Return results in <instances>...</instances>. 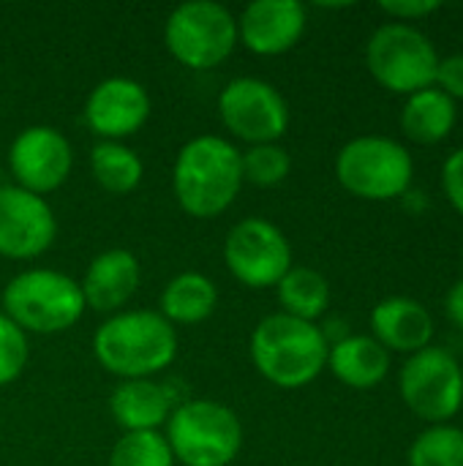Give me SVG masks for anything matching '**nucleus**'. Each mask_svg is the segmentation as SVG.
<instances>
[{
    "mask_svg": "<svg viewBox=\"0 0 463 466\" xmlns=\"http://www.w3.org/2000/svg\"><path fill=\"white\" fill-rule=\"evenodd\" d=\"M243 188L240 150L216 134L188 139L172 167V191L183 213L210 221L232 208Z\"/></svg>",
    "mask_w": 463,
    "mask_h": 466,
    "instance_id": "1",
    "label": "nucleus"
},
{
    "mask_svg": "<svg viewBox=\"0 0 463 466\" xmlns=\"http://www.w3.org/2000/svg\"><path fill=\"white\" fill-rule=\"evenodd\" d=\"M93 355L106 374L123 382L153 380L175 363L177 330L158 311H117L98 325Z\"/></svg>",
    "mask_w": 463,
    "mask_h": 466,
    "instance_id": "2",
    "label": "nucleus"
},
{
    "mask_svg": "<svg viewBox=\"0 0 463 466\" xmlns=\"http://www.w3.org/2000/svg\"><path fill=\"white\" fill-rule=\"evenodd\" d=\"M330 341L317 322H303L289 314L259 319L251 333V360L259 377L276 388H306L327 366Z\"/></svg>",
    "mask_w": 463,
    "mask_h": 466,
    "instance_id": "3",
    "label": "nucleus"
},
{
    "mask_svg": "<svg viewBox=\"0 0 463 466\" xmlns=\"http://www.w3.org/2000/svg\"><path fill=\"white\" fill-rule=\"evenodd\" d=\"M85 309L79 281L60 270L30 268L3 287V314L25 333H65L82 319Z\"/></svg>",
    "mask_w": 463,
    "mask_h": 466,
    "instance_id": "4",
    "label": "nucleus"
},
{
    "mask_svg": "<svg viewBox=\"0 0 463 466\" xmlns=\"http://www.w3.org/2000/svg\"><path fill=\"white\" fill-rule=\"evenodd\" d=\"M166 442L183 466H229L243 451V423L221 401L194 399L172 410Z\"/></svg>",
    "mask_w": 463,
    "mask_h": 466,
    "instance_id": "5",
    "label": "nucleus"
},
{
    "mask_svg": "<svg viewBox=\"0 0 463 466\" xmlns=\"http://www.w3.org/2000/svg\"><path fill=\"white\" fill-rule=\"evenodd\" d=\"M164 44L180 66L191 71H210L237 46V19L221 3L188 0L169 11Z\"/></svg>",
    "mask_w": 463,
    "mask_h": 466,
    "instance_id": "6",
    "label": "nucleus"
},
{
    "mask_svg": "<svg viewBox=\"0 0 463 466\" xmlns=\"http://www.w3.org/2000/svg\"><path fill=\"white\" fill-rule=\"evenodd\" d=\"M412 175V156L401 142L390 137H355L336 156L338 183L360 199H396L409 188Z\"/></svg>",
    "mask_w": 463,
    "mask_h": 466,
    "instance_id": "7",
    "label": "nucleus"
},
{
    "mask_svg": "<svg viewBox=\"0 0 463 466\" xmlns=\"http://www.w3.org/2000/svg\"><path fill=\"white\" fill-rule=\"evenodd\" d=\"M366 63L382 87L412 96L434 85L439 55L434 41L420 27L388 22L371 33L366 44Z\"/></svg>",
    "mask_w": 463,
    "mask_h": 466,
    "instance_id": "8",
    "label": "nucleus"
},
{
    "mask_svg": "<svg viewBox=\"0 0 463 466\" xmlns=\"http://www.w3.org/2000/svg\"><path fill=\"white\" fill-rule=\"evenodd\" d=\"M218 117L248 147L270 145L289 128V104L276 85L259 76H235L218 96Z\"/></svg>",
    "mask_w": 463,
    "mask_h": 466,
    "instance_id": "9",
    "label": "nucleus"
},
{
    "mask_svg": "<svg viewBox=\"0 0 463 466\" xmlns=\"http://www.w3.org/2000/svg\"><path fill=\"white\" fill-rule=\"evenodd\" d=\"M404 404L428 423H448L463 404L461 363L445 347H426L401 369Z\"/></svg>",
    "mask_w": 463,
    "mask_h": 466,
    "instance_id": "10",
    "label": "nucleus"
},
{
    "mask_svg": "<svg viewBox=\"0 0 463 466\" xmlns=\"http://www.w3.org/2000/svg\"><path fill=\"white\" fill-rule=\"evenodd\" d=\"M224 262L243 287L267 289L292 268V246L273 221L248 216L226 232Z\"/></svg>",
    "mask_w": 463,
    "mask_h": 466,
    "instance_id": "11",
    "label": "nucleus"
},
{
    "mask_svg": "<svg viewBox=\"0 0 463 466\" xmlns=\"http://www.w3.org/2000/svg\"><path fill=\"white\" fill-rule=\"evenodd\" d=\"M74 167V147L55 126H27L8 147V169L14 186L46 197L57 191Z\"/></svg>",
    "mask_w": 463,
    "mask_h": 466,
    "instance_id": "12",
    "label": "nucleus"
},
{
    "mask_svg": "<svg viewBox=\"0 0 463 466\" xmlns=\"http://www.w3.org/2000/svg\"><path fill=\"white\" fill-rule=\"evenodd\" d=\"M57 218L49 202L19 186H0V257L25 262L52 248Z\"/></svg>",
    "mask_w": 463,
    "mask_h": 466,
    "instance_id": "13",
    "label": "nucleus"
},
{
    "mask_svg": "<svg viewBox=\"0 0 463 466\" xmlns=\"http://www.w3.org/2000/svg\"><path fill=\"white\" fill-rule=\"evenodd\" d=\"M150 109L153 101L145 85L128 76H106L85 101V123L101 142H120L147 123Z\"/></svg>",
    "mask_w": 463,
    "mask_h": 466,
    "instance_id": "14",
    "label": "nucleus"
},
{
    "mask_svg": "<svg viewBox=\"0 0 463 466\" xmlns=\"http://www.w3.org/2000/svg\"><path fill=\"white\" fill-rule=\"evenodd\" d=\"M306 5L297 0H254L237 16V41L254 55L289 52L306 33Z\"/></svg>",
    "mask_w": 463,
    "mask_h": 466,
    "instance_id": "15",
    "label": "nucleus"
},
{
    "mask_svg": "<svg viewBox=\"0 0 463 466\" xmlns=\"http://www.w3.org/2000/svg\"><path fill=\"white\" fill-rule=\"evenodd\" d=\"M142 281L139 259L128 248H106L87 265L79 289L85 306L101 314H117L136 295Z\"/></svg>",
    "mask_w": 463,
    "mask_h": 466,
    "instance_id": "16",
    "label": "nucleus"
},
{
    "mask_svg": "<svg viewBox=\"0 0 463 466\" xmlns=\"http://www.w3.org/2000/svg\"><path fill=\"white\" fill-rule=\"evenodd\" d=\"M371 328H374V339L390 352H420L426 347H431L434 339V319L428 314V309L415 300V298H385L382 303L374 306L371 311Z\"/></svg>",
    "mask_w": 463,
    "mask_h": 466,
    "instance_id": "17",
    "label": "nucleus"
},
{
    "mask_svg": "<svg viewBox=\"0 0 463 466\" xmlns=\"http://www.w3.org/2000/svg\"><path fill=\"white\" fill-rule=\"evenodd\" d=\"M115 423L128 431H158L172 415V399L164 385L153 380H126L109 396Z\"/></svg>",
    "mask_w": 463,
    "mask_h": 466,
    "instance_id": "18",
    "label": "nucleus"
},
{
    "mask_svg": "<svg viewBox=\"0 0 463 466\" xmlns=\"http://www.w3.org/2000/svg\"><path fill=\"white\" fill-rule=\"evenodd\" d=\"M327 366L349 388H377L390 371V352L374 336H344L330 344Z\"/></svg>",
    "mask_w": 463,
    "mask_h": 466,
    "instance_id": "19",
    "label": "nucleus"
},
{
    "mask_svg": "<svg viewBox=\"0 0 463 466\" xmlns=\"http://www.w3.org/2000/svg\"><path fill=\"white\" fill-rule=\"evenodd\" d=\"M218 306V287L205 273H180L161 292V317L175 325H199Z\"/></svg>",
    "mask_w": 463,
    "mask_h": 466,
    "instance_id": "20",
    "label": "nucleus"
},
{
    "mask_svg": "<svg viewBox=\"0 0 463 466\" xmlns=\"http://www.w3.org/2000/svg\"><path fill=\"white\" fill-rule=\"evenodd\" d=\"M456 117H458L456 101L431 85L407 98L401 109V128L409 139L420 145H434L453 131Z\"/></svg>",
    "mask_w": 463,
    "mask_h": 466,
    "instance_id": "21",
    "label": "nucleus"
},
{
    "mask_svg": "<svg viewBox=\"0 0 463 466\" xmlns=\"http://www.w3.org/2000/svg\"><path fill=\"white\" fill-rule=\"evenodd\" d=\"M281 314H289L303 322H317L330 306V284L314 268H289L287 276L276 284Z\"/></svg>",
    "mask_w": 463,
    "mask_h": 466,
    "instance_id": "22",
    "label": "nucleus"
},
{
    "mask_svg": "<svg viewBox=\"0 0 463 466\" xmlns=\"http://www.w3.org/2000/svg\"><path fill=\"white\" fill-rule=\"evenodd\" d=\"M90 172L106 194L126 197L139 188L145 177V164L123 142H98L90 150Z\"/></svg>",
    "mask_w": 463,
    "mask_h": 466,
    "instance_id": "23",
    "label": "nucleus"
},
{
    "mask_svg": "<svg viewBox=\"0 0 463 466\" xmlns=\"http://www.w3.org/2000/svg\"><path fill=\"white\" fill-rule=\"evenodd\" d=\"M409 466H463V429L439 423L418 434L409 448Z\"/></svg>",
    "mask_w": 463,
    "mask_h": 466,
    "instance_id": "24",
    "label": "nucleus"
},
{
    "mask_svg": "<svg viewBox=\"0 0 463 466\" xmlns=\"http://www.w3.org/2000/svg\"><path fill=\"white\" fill-rule=\"evenodd\" d=\"M109 466H175V456L164 434L128 431L115 442Z\"/></svg>",
    "mask_w": 463,
    "mask_h": 466,
    "instance_id": "25",
    "label": "nucleus"
},
{
    "mask_svg": "<svg viewBox=\"0 0 463 466\" xmlns=\"http://www.w3.org/2000/svg\"><path fill=\"white\" fill-rule=\"evenodd\" d=\"M243 161V183H254L259 188H273L284 183L292 172V156L278 142L251 145L240 153Z\"/></svg>",
    "mask_w": 463,
    "mask_h": 466,
    "instance_id": "26",
    "label": "nucleus"
},
{
    "mask_svg": "<svg viewBox=\"0 0 463 466\" xmlns=\"http://www.w3.org/2000/svg\"><path fill=\"white\" fill-rule=\"evenodd\" d=\"M30 358L27 333L16 328L3 311H0V388L11 385L22 377Z\"/></svg>",
    "mask_w": 463,
    "mask_h": 466,
    "instance_id": "27",
    "label": "nucleus"
},
{
    "mask_svg": "<svg viewBox=\"0 0 463 466\" xmlns=\"http://www.w3.org/2000/svg\"><path fill=\"white\" fill-rule=\"evenodd\" d=\"M434 85H437L442 93H448L453 101H456V98H463V52L448 55V57H439Z\"/></svg>",
    "mask_w": 463,
    "mask_h": 466,
    "instance_id": "28",
    "label": "nucleus"
},
{
    "mask_svg": "<svg viewBox=\"0 0 463 466\" xmlns=\"http://www.w3.org/2000/svg\"><path fill=\"white\" fill-rule=\"evenodd\" d=\"M442 188L450 205L463 216V147L453 150L442 167Z\"/></svg>",
    "mask_w": 463,
    "mask_h": 466,
    "instance_id": "29",
    "label": "nucleus"
},
{
    "mask_svg": "<svg viewBox=\"0 0 463 466\" xmlns=\"http://www.w3.org/2000/svg\"><path fill=\"white\" fill-rule=\"evenodd\" d=\"M379 8L385 14H390V16H396V19L409 25L412 19H420V16H428L434 11H439L442 3L439 0H382Z\"/></svg>",
    "mask_w": 463,
    "mask_h": 466,
    "instance_id": "30",
    "label": "nucleus"
},
{
    "mask_svg": "<svg viewBox=\"0 0 463 466\" xmlns=\"http://www.w3.org/2000/svg\"><path fill=\"white\" fill-rule=\"evenodd\" d=\"M445 311H448V317L463 330V281L453 284V289L448 292V298H445Z\"/></svg>",
    "mask_w": 463,
    "mask_h": 466,
    "instance_id": "31",
    "label": "nucleus"
},
{
    "mask_svg": "<svg viewBox=\"0 0 463 466\" xmlns=\"http://www.w3.org/2000/svg\"><path fill=\"white\" fill-rule=\"evenodd\" d=\"M461 377H463V366H461Z\"/></svg>",
    "mask_w": 463,
    "mask_h": 466,
    "instance_id": "32",
    "label": "nucleus"
}]
</instances>
